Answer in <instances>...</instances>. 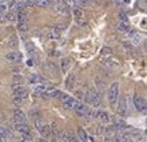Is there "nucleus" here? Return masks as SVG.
I'll use <instances>...</instances> for the list:
<instances>
[{
    "mask_svg": "<svg viewBox=\"0 0 147 142\" xmlns=\"http://www.w3.org/2000/svg\"><path fill=\"white\" fill-rule=\"evenodd\" d=\"M45 126H47V123L42 120V119H37V120H36V127H37V130H38L40 132L44 130V127H45Z\"/></svg>",
    "mask_w": 147,
    "mask_h": 142,
    "instance_id": "obj_25",
    "label": "nucleus"
},
{
    "mask_svg": "<svg viewBox=\"0 0 147 142\" xmlns=\"http://www.w3.org/2000/svg\"><path fill=\"white\" fill-rule=\"evenodd\" d=\"M97 118H98L101 122H104V123H110V122H112V118H110V115L108 113V112H105V111H101V112H98Z\"/></svg>",
    "mask_w": 147,
    "mask_h": 142,
    "instance_id": "obj_15",
    "label": "nucleus"
},
{
    "mask_svg": "<svg viewBox=\"0 0 147 142\" xmlns=\"http://www.w3.org/2000/svg\"><path fill=\"white\" fill-rule=\"evenodd\" d=\"M12 93H14V97H22L23 100L27 97V90L22 84L12 85Z\"/></svg>",
    "mask_w": 147,
    "mask_h": 142,
    "instance_id": "obj_4",
    "label": "nucleus"
},
{
    "mask_svg": "<svg viewBox=\"0 0 147 142\" xmlns=\"http://www.w3.org/2000/svg\"><path fill=\"white\" fill-rule=\"evenodd\" d=\"M119 105H117V113L121 116H125L127 115V97L124 94H121L119 99Z\"/></svg>",
    "mask_w": 147,
    "mask_h": 142,
    "instance_id": "obj_6",
    "label": "nucleus"
},
{
    "mask_svg": "<svg viewBox=\"0 0 147 142\" xmlns=\"http://www.w3.org/2000/svg\"><path fill=\"white\" fill-rule=\"evenodd\" d=\"M14 120L16 124H27V118L21 109L14 111Z\"/></svg>",
    "mask_w": 147,
    "mask_h": 142,
    "instance_id": "obj_7",
    "label": "nucleus"
},
{
    "mask_svg": "<svg viewBox=\"0 0 147 142\" xmlns=\"http://www.w3.org/2000/svg\"><path fill=\"white\" fill-rule=\"evenodd\" d=\"M30 116H32V118H36V120H37L38 116H40V112H38V111H30Z\"/></svg>",
    "mask_w": 147,
    "mask_h": 142,
    "instance_id": "obj_33",
    "label": "nucleus"
},
{
    "mask_svg": "<svg viewBox=\"0 0 147 142\" xmlns=\"http://www.w3.org/2000/svg\"><path fill=\"white\" fill-rule=\"evenodd\" d=\"M27 64H29V66H33V64H34V62H33V60H29V62H27Z\"/></svg>",
    "mask_w": 147,
    "mask_h": 142,
    "instance_id": "obj_36",
    "label": "nucleus"
},
{
    "mask_svg": "<svg viewBox=\"0 0 147 142\" xmlns=\"http://www.w3.org/2000/svg\"><path fill=\"white\" fill-rule=\"evenodd\" d=\"M60 99H61V101H63V105L67 108V109H74L75 107H76V104H78V101L75 100V99H72V97H69V96L67 94H61L60 93Z\"/></svg>",
    "mask_w": 147,
    "mask_h": 142,
    "instance_id": "obj_5",
    "label": "nucleus"
},
{
    "mask_svg": "<svg viewBox=\"0 0 147 142\" xmlns=\"http://www.w3.org/2000/svg\"><path fill=\"white\" fill-rule=\"evenodd\" d=\"M16 47H18V38L16 37H11L8 40V48L10 49H15Z\"/></svg>",
    "mask_w": 147,
    "mask_h": 142,
    "instance_id": "obj_22",
    "label": "nucleus"
},
{
    "mask_svg": "<svg viewBox=\"0 0 147 142\" xmlns=\"http://www.w3.org/2000/svg\"><path fill=\"white\" fill-rule=\"evenodd\" d=\"M78 137H79V139H80L82 142H87V141H89V137H87L86 131H84L83 128H80V127L78 128Z\"/></svg>",
    "mask_w": 147,
    "mask_h": 142,
    "instance_id": "obj_19",
    "label": "nucleus"
},
{
    "mask_svg": "<svg viewBox=\"0 0 147 142\" xmlns=\"http://www.w3.org/2000/svg\"><path fill=\"white\" fill-rule=\"evenodd\" d=\"M36 4H38V5H41V7H48V4H49V1H36Z\"/></svg>",
    "mask_w": 147,
    "mask_h": 142,
    "instance_id": "obj_34",
    "label": "nucleus"
},
{
    "mask_svg": "<svg viewBox=\"0 0 147 142\" xmlns=\"http://www.w3.org/2000/svg\"><path fill=\"white\" fill-rule=\"evenodd\" d=\"M105 64L108 67H110V69H117L119 67V62H116L115 59H108L105 62Z\"/></svg>",
    "mask_w": 147,
    "mask_h": 142,
    "instance_id": "obj_23",
    "label": "nucleus"
},
{
    "mask_svg": "<svg viewBox=\"0 0 147 142\" xmlns=\"http://www.w3.org/2000/svg\"><path fill=\"white\" fill-rule=\"evenodd\" d=\"M117 29L120 30V32H129V23H127V22H119L117 23Z\"/></svg>",
    "mask_w": 147,
    "mask_h": 142,
    "instance_id": "obj_18",
    "label": "nucleus"
},
{
    "mask_svg": "<svg viewBox=\"0 0 147 142\" xmlns=\"http://www.w3.org/2000/svg\"><path fill=\"white\" fill-rule=\"evenodd\" d=\"M15 82L16 84H22V77H15Z\"/></svg>",
    "mask_w": 147,
    "mask_h": 142,
    "instance_id": "obj_35",
    "label": "nucleus"
},
{
    "mask_svg": "<svg viewBox=\"0 0 147 142\" xmlns=\"http://www.w3.org/2000/svg\"><path fill=\"white\" fill-rule=\"evenodd\" d=\"M48 36H49V38H53V40H59L60 38V36H61V32L59 30L56 26H53L49 29V32H48Z\"/></svg>",
    "mask_w": 147,
    "mask_h": 142,
    "instance_id": "obj_13",
    "label": "nucleus"
},
{
    "mask_svg": "<svg viewBox=\"0 0 147 142\" xmlns=\"http://www.w3.org/2000/svg\"><path fill=\"white\" fill-rule=\"evenodd\" d=\"M59 94H60V92H59L57 89H55V88H48L47 92L41 96L42 97H45V99H51V97H57Z\"/></svg>",
    "mask_w": 147,
    "mask_h": 142,
    "instance_id": "obj_12",
    "label": "nucleus"
},
{
    "mask_svg": "<svg viewBox=\"0 0 147 142\" xmlns=\"http://www.w3.org/2000/svg\"><path fill=\"white\" fill-rule=\"evenodd\" d=\"M56 8H57V11L61 15H68L69 14V5L67 3H64V1H59Z\"/></svg>",
    "mask_w": 147,
    "mask_h": 142,
    "instance_id": "obj_10",
    "label": "nucleus"
},
{
    "mask_svg": "<svg viewBox=\"0 0 147 142\" xmlns=\"http://www.w3.org/2000/svg\"><path fill=\"white\" fill-rule=\"evenodd\" d=\"M134 104H135V108L139 112L146 113V100H144V97H142V96H139V94H135L134 96Z\"/></svg>",
    "mask_w": 147,
    "mask_h": 142,
    "instance_id": "obj_3",
    "label": "nucleus"
},
{
    "mask_svg": "<svg viewBox=\"0 0 147 142\" xmlns=\"http://www.w3.org/2000/svg\"><path fill=\"white\" fill-rule=\"evenodd\" d=\"M10 142H14V141H10Z\"/></svg>",
    "mask_w": 147,
    "mask_h": 142,
    "instance_id": "obj_38",
    "label": "nucleus"
},
{
    "mask_svg": "<svg viewBox=\"0 0 147 142\" xmlns=\"http://www.w3.org/2000/svg\"><path fill=\"white\" fill-rule=\"evenodd\" d=\"M74 81H75V75H74V74H71L68 78H67V88H68V89H72Z\"/></svg>",
    "mask_w": 147,
    "mask_h": 142,
    "instance_id": "obj_28",
    "label": "nucleus"
},
{
    "mask_svg": "<svg viewBox=\"0 0 147 142\" xmlns=\"http://www.w3.org/2000/svg\"><path fill=\"white\" fill-rule=\"evenodd\" d=\"M84 101L87 103V104H91L93 107H98L101 103V99H100V94H98V92L94 89H90L86 92V94H84Z\"/></svg>",
    "mask_w": 147,
    "mask_h": 142,
    "instance_id": "obj_1",
    "label": "nucleus"
},
{
    "mask_svg": "<svg viewBox=\"0 0 147 142\" xmlns=\"http://www.w3.org/2000/svg\"><path fill=\"white\" fill-rule=\"evenodd\" d=\"M21 142H32V141H26V139H22L21 138Z\"/></svg>",
    "mask_w": 147,
    "mask_h": 142,
    "instance_id": "obj_37",
    "label": "nucleus"
},
{
    "mask_svg": "<svg viewBox=\"0 0 147 142\" xmlns=\"http://www.w3.org/2000/svg\"><path fill=\"white\" fill-rule=\"evenodd\" d=\"M14 103H15L16 105H21L22 103H23V99L22 97H14Z\"/></svg>",
    "mask_w": 147,
    "mask_h": 142,
    "instance_id": "obj_32",
    "label": "nucleus"
},
{
    "mask_svg": "<svg viewBox=\"0 0 147 142\" xmlns=\"http://www.w3.org/2000/svg\"><path fill=\"white\" fill-rule=\"evenodd\" d=\"M102 55H104V56H106V55H108V56H110V55H112V49H110L109 47H105V48H102Z\"/></svg>",
    "mask_w": 147,
    "mask_h": 142,
    "instance_id": "obj_30",
    "label": "nucleus"
},
{
    "mask_svg": "<svg viewBox=\"0 0 147 142\" xmlns=\"http://www.w3.org/2000/svg\"><path fill=\"white\" fill-rule=\"evenodd\" d=\"M72 12H74V16H75L76 19H80V18H83V11L80 10V8H78V7H75Z\"/></svg>",
    "mask_w": 147,
    "mask_h": 142,
    "instance_id": "obj_26",
    "label": "nucleus"
},
{
    "mask_svg": "<svg viewBox=\"0 0 147 142\" xmlns=\"http://www.w3.org/2000/svg\"><path fill=\"white\" fill-rule=\"evenodd\" d=\"M45 79L42 78L41 75H38V74H30L29 75V82L33 85H37V84H42Z\"/></svg>",
    "mask_w": 147,
    "mask_h": 142,
    "instance_id": "obj_14",
    "label": "nucleus"
},
{
    "mask_svg": "<svg viewBox=\"0 0 147 142\" xmlns=\"http://www.w3.org/2000/svg\"><path fill=\"white\" fill-rule=\"evenodd\" d=\"M76 23L80 25V26H87V21L83 19V18H80V19H76Z\"/></svg>",
    "mask_w": 147,
    "mask_h": 142,
    "instance_id": "obj_31",
    "label": "nucleus"
},
{
    "mask_svg": "<svg viewBox=\"0 0 147 142\" xmlns=\"http://www.w3.org/2000/svg\"><path fill=\"white\" fill-rule=\"evenodd\" d=\"M5 59H7V62H10V63H19L22 60V55L19 52H15V51H11L5 55Z\"/></svg>",
    "mask_w": 147,
    "mask_h": 142,
    "instance_id": "obj_8",
    "label": "nucleus"
},
{
    "mask_svg": "<svg viewBox=\"0 0 147 142\" xmlns=\"http://www.w3.org/2000/svg\"><path fill=\"white\" fill-rule=\"evenodd\" d=\"M119 19H120V22H127L128 23V15H127L124 11H121L120 14H119Z\"/></svg>",
    "mask_w": 147,
    "mask_h": 142,
    "instance_id": "obj_29",
    "label": "nucleus"
},
{
    "mask_svg": "<svg viewBox=\"0 0 147 142\" xmlns=\"http://www.w3.org/2000/svg\"><path fill=\"white\" fill-rule=\"evenodd\" d=\"M26 16H27L26 11H25V10H19V11H18V14H16V19H18L19 22H26Z\"/></svg>",
    "mask_w": 147,
    "mask_h": 142,
    "instance_id": "obj_20",
    "label": "nucleus"
},
{
    "mask_svg": "<svg viewBox=\"0 0 147 142\" xmlns=\"http://www.w3.org/2000/svg\"><path fill=\"white\" fill-rule=\"evenodd\" d=\"M18 30H19V32H27V30H29L27 22H19V23H18Z\"/></svg>",
    "mask_w": 147,
    "mask_h": 142,
    "instance_id": "obj_27",
    "label": "nucleus"
},
{
    "mask_svg": "<svg viewBox=\"0 0 147 142\" xmlns=\"http://www.w3.org/2000/svg\"><path fill=\"white\" fill-rule=\"evenodd\" d=\"M129 38H131V41L134 42L135 45H139V44L143 41V36L139 32H131L129 33Z\"/></svg>",
    "mask_w": 147,
    "mask_h": 142,
    "instance_id": "obj_11",
    "label": "nucleus"
},
{
    "mask_svg": "<svg viewBox=\"0 0 147 142\" xmlns=\"http://www.w3.org/2000/svg\"><path fill=\"white\" fill-rule=\"evenodd\" d=\"M74 111L76 112V115L79 116H87V113H89V108L84 105V104H82V103H78L76 104V107L74 108Z\"/></svg>",
    "mask_w": 147,
    "mask_h": 142,
    "instance_id": "obj_9",
    "label": "nucleus"
},
{
    "mask_svg": "<svg viewBox=\"0 0 147 142\" xmlns=\"http://www.w3.org/2000/svg\"><path fill=\"white\" fill-rule=\"evenodd\" d=\"M4 19H5V22L8 21V22H14L16 19V14L15 12H12V11H10V12H5L4 14Z\"/></svg>",
    "mask_w": 147,
    "mask_h": 142,
    "instance_id": "obj_21",
    "label": "nucleus"
},
{
    "mask_svg": "<svg viewBox=\"0 0 147 142\" xmlns=\"http://www.w3.org/2000/svg\"><path fill=\"white\" fill-rule=\"evenodd\" d=\"M69 59H63V60H61V64H60V67H61V71H63V73H65V71H67V70L69 69Z\"/></svg>",
    "mask_w": 147,
    "mask_h": 142,
    "instance_id": "obj_24",
    "label": "nucleus"
},
{
    "mask_svg": "<svg viewBox=\"0 0 147 142\" xmlns=\"http://www.w3.org/2000/svg\"><path fill=\"white\" fill-rule=\"evenodd\" d=\"M15 128L21 132V135H25V134H30V127L27 124H15Z\"/></svg>",
    "mask_w": 147,
    "mask_h": 142,
    "instance_id": "obj_16",
    "label": "nucleus"
},
{
    "mask_svg": "<svg viewBox=\"0 0 147 142\" xmlns=\"http://www.w3.org/2000/svg\"><path fill=\"white\" fill-rule=\"evenodd\" d=\"M47 89H48L47 85L41 84V85H38V86H36V89H34V93H36V94H38V96H41V94H44V93L47 92Z\"/></svg>",
    "mask_w": 147,
    "mask_h": 142,
    "instance_id": "obj_17",
    "label": "nucleus"
},
{
    "mask_svg": "<svg viewBox=\"0 0 147 142\" xmlns=\"http://www.w3.org/2000/svg\"><path fill=\"white\" fill-rule=\"evenodd\" d=\"M108 99L112 105H115L117 103V99H119V84L117 82H113L110 85L109 90H108Z\"/></svg>",
    "mask_w": 147,
    "mask_h": 142,
    "instance_id": "obj_2",
    "label": "nucleus"
}]
</instances>
